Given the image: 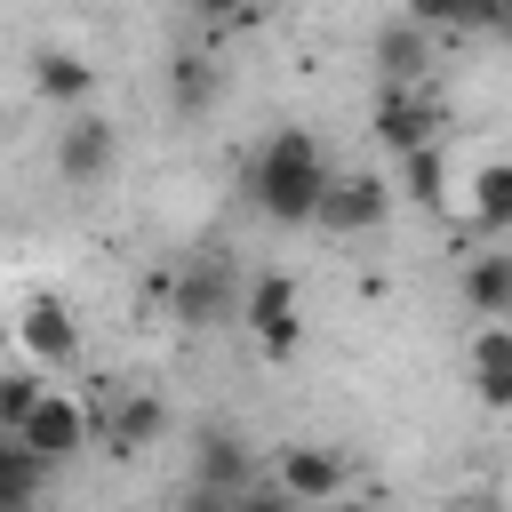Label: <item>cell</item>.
Instances as JSON below:
<instances>
[{
	"instance_id": "8",
	"label": "cell",
	"mask_w": 512,
	"mask_h": 512,
	"mask_svg": "<svg viewBox=\"0 0 512 512\" xmlns=\"http://www.w3.org/2000/svg\"><path fill=\"white\" fill-rule=\"evenodd\" d=\"M272 496H288V504H328V496H344V456H336V448H280V456H272Z\"/></svg>"
},
{
	"instance_id": "4",
	"label": "cell",
	"mask_w": 512,
	"mask_h": 512,
	"mask_svg": "<svg viewBox=\"0 0 512 512\" xmlns=\"http://www.w3.org/2000/svg\"><path fill=\"white\" fill-rule=\"evenodd\" d=\"M168 312H176V328H224V320L240 312V272H232L224 256H192V264L176 272Z\"/></svg>"
},
{
	"instance_id": "13",
	"label": "cell",
	"mask_w": 512,
	"mask_h": 512,
	"mask_svg": "<svg viewBox=\"0 0 512 512\" xmlns=\"http://www.w3.org/2000/svg\"><path fill=\"white\" fill-rule=\"evenodd\" d=\"M464 304H472L480 320H512V248L464 256Z\"/></svg>"
},
{
	"instance_id": "22",
	"label": "cell",
	"mask_w": 512,
	"mask_h": 512,
	"mask_svg": "<svg viewBox=\"0 0 512 512\" xmlns=\"http://www.w3.org/2000/svg\"><path fill=\"white\" fill-rule=\"evenodd\" d=\"M480 32H496V40H512V0H480Z\"/></svg>"
},
{
	"instance_id": "15",
	"label": "cell",
	"mask_w": 512,
	"mask_h": 512,
	"mask_svg": "<svg viewBox=\"0 0 512 512\" xmlns=\"http://www.w3.org/2000/svg\"><path fill=\"white\" fill-rule=\"evenodd\" d=\"M208 104H216V64L208 56H176L168 64V112L176 120H200Z\"/></svg>"
},
{
	"instance_id": "11",
	"label": "cell",
	"mask_w": 512,
	"mask_h": 512,
	"mask_svg": "<svg viewBox=\"0 0 512 512\" xmlns=\"http://www.w3.org/2000/svg\"><path fill=\"white\" fill-rule=\"evenodd\" d=\"M464 376L480 392V408H512V320H488L464 352Z\"/></svg>"
},
{
	"instance_id": "23",
	"label": "cell",
	"mask_w": 512,
	"mask_h": 512,
	"mask_svg": "<svg viewBox=\"0 0 512 512\" xmlns=\"http://www.w3.org/2000/svg\"><path fill=\"white\" fill-rule=\"evenodd\" d=\"M192 8H200V16H248L256 0H192Z\"/></svg>"
},
{
	"instance_id": "21",
	"label": "cell",
	"mask_w": 512,
	"mask_h": 512,
	"mask_svg": "<svg viewBox=\"0 0 512 512\" xmlns=\"http://www.w3.org/2000/svg\"><path fill=\"white\" fill-rule=\"evenodd\" d=\"M32 400H40V376H32V368H8V376H0V432H16Z\"/></svg>"
},
{
	"instance_id": "1",
	"label": "cell",
	"mask_w": 512,
	"mask_h": 512,
	"mask_svg": "<svg viewBox=\"0 0 512 512\" xmlns=\"http://www.w3.org/2000/svg\"><path fill=\"white\" fill-rule=\"evenodd\" d=\"M328 176L336 168H328V152H320L312 128H272L256 144V160H248V208L272 216V224H312Z\"/></svg>"
},
{
	"instance_id": "6",
	"label": "cell",
	"mask_w": 512,
	"mask_h": 512,
	"mask_svg": "<svg viewBox=\"0 0 512 512\" xmlns=\"http://www.w3.org/2000/svg\"><path fill=\"white\" fill-rule=\"evenodd\" d=\"M16 440H24V448H40L48 464H64V456H80V448H88V408H80L72 392H48V384H40V400L24 408Z\"/></svg>"
},
{
	"instance_id": "2",
	"label": "cell",
	"mask_w": 512,
	"mask_h": 512,
	"mask_svg": "<svg viewBox=\"0 0 512 512\" xmlns=\"http://www.w3.org/2000/svg\"><path fill=\"white\" fill-rule=\"evenodd\" d=\"M384 216H392V184L368 176V168L328 176V184H320V208H312V224H320L328 240H360V232H376Z\"/></svg>"
},
{
	"instance_id": "20",
	"label": "cell",
	"mask_w": 512,
	"mask_h": 512,
	"mask_svg": "<svg viewBox=\"0 0 512 512\" xmlns=\"http://www.w3.org/2000/svg\"><path fill=\"white\" fill-rule=\"evenodd\" d=\"M400 16H416L424 32H480V0H408Z\"/></svg>"
},
{
	"instance_id": "12",
	"label": "cell",
	"mask_w": 512,
	"mask_h": 512,
	"mask_svg": "<svg viewBox=\"0 0 512 512\" xmlns=\"http://www.w3.org/2000/svg\"><path fill=\"white\" fill-rule=\"evenodd\" d=\"M432 40H440V32H424L416 16L384 24V32H376V72H384L392 88H416V80L432 72Z\"/></svg>"
},
{
	"instance_id": "18",
	"label": "cell",
	"mask_w": 512,
	"mask_h": 512,
	"mask_svg": "<svg viewBox=\"0 0 512 512\" xmlns=\"http://www.w3.org/2000/svg\"><path fill=\"white\" fill-rule=\"evenodd\" d=\"M440 184H448V152H440V136L416 144V152H400V184H392V192H408L416 208H440Z\"/></svg>"
},
{
	"instance_id": "16",
	"label": "cell",
	"mask_w": 512,
	"mask_h": 512,
	"mask_svg": "<svg viewBox=\"0 0 512 512\" xmlns=\"http://www.w3.org/2000/svg\"><path fill=\"white\" fill-rule=\"evenodd\" d=\"M160 432H168V408H160L152 392H136V400H120V416H112V456L160 448Z\"/></svg>"
},
{
	"instance_id": "3",
	"label": "cell",
	"mask_w": 512,
	"mask_h": 512,
	"mask_svg": "<svg viewBox=\"0 0 512 512\" xmlns=\"http://www.w3.org/2000/svg\"><path fill=\"white\" fill-rule=\"evenodd\" d=\"M256 496V448L232 432L192 440V504H248Z\"/></svg>"
},
{
	"instance_id": "5",
	"label": "cell",
	"mask_w": 512,
	"mask_h": 512,
	"mask_svg": "<svg viewBox=\"0 0 512 512\" xmlns=\"http://www.w3.org/2000/svg\"><path fill=\"white\" fill-rule=\"evenodd\" d=\"M240 312H248V328H256V344H264L272 360H288V352L304 344V312H296V280H288V272H256V280L240 288Z\"/></svg>"
},
{
	"instance_id": "10",
	"label": "cell",
	"mask_w": 512,
	"mask_h": 512,
	"mask_svg": "<svg viewBox=\"0 0 512 512\" xmlns=\"http://www.w3.org/2000/svg\"><path fill=\"white\" fill-rule=\"evenodd\" d=\"M440 136V112L416 96V88H392L384 80V96H376V144L400 160V152H416V144H432Z\"/></svg>"
},
{
	"instance_id": "7",
	"label": "cell",
	"mask_w": 512,
	"mask_h": 512,
	"mask_svg": "<svg viewBox=\"0 0 512 512\" xmlns=\"http://www.w3.org/2000/svg\"><path fill=\"white\" fill-rule=\"evenodd\" d=\"M112 152H120L112 120L72 112V120H64V136H56V176H64V184H104V176H112Z\"/></svg>"
},
{
	"instance_id": "19",
	"label": "cell",
	"mask_w": 512,
	"mask_h": 512,
	"mask_svg": "<svg viewBox=\"0 0 512 512\" xmlns=\"http://www.w3.org/2000/svg\"><path fill=\"white\" fill-rule=\"evenodd\" d=\"M472 224L480 232H512V160H496V168L472 176Z\"/></svg>"
},
{
	"instance_id": "14",
	"label": "cell",
	"mask_w": 512,
	"mask_h": 512,
	"mask_svg": "<svg viewBox=\"0 0 512 512\" xmlns=\"http://www.w3.org/2000/svg\"><path fill=\"white\" fill-rule=\"evenodd\" d=\"M48 456L40 448H24L16 432H0V512H16V504H40V488H48Z\"/></svg>"
},
{
	"instance_id": "17",
	"label": "cell",
	"mask_w": 512,
	"mask_h": 512,
	"mask_svg": "<svg viewBox=\"0 0 512 512\" xmlns=\"http://www.w3.org/2000/svg\"><path fill=\"white\" fill-rule=\"evenodd\" d=\"M32 88H40L48 104H80V96H88V64H80L72 48H40V56H32Z\"/></svg>"
},
{
	"instance_id": "9",
	"label": "cell",
	"mask_w": 512,
	"mask_h": 512,
	"mask_svg": "<svg viewBox=\"0 0 512 512\" xmlns=\"http://www.w3.org/2000/svg\"><path fill=\"white\" fill-rule=\"evenodd\" d=\"M16 344H24L40 368H72V352H80V320L64 312V296H32L24 320H16Z\"/></svg>"
}]
</instances>
